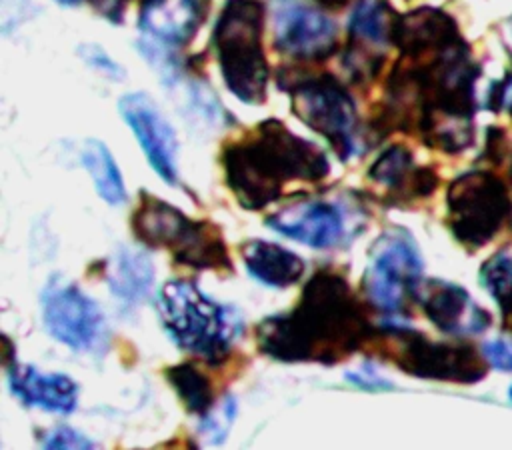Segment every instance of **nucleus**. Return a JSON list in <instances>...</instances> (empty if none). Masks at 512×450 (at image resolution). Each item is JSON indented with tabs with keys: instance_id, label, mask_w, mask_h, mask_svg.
I'll use <instances>...</instances> for the list:
<instances>
[{
	"instance_id": "dca6fc26",
	"label": "nucleus",
	"mask_w": 512,
	"mask_h": 450,
	"mask_svg": "<svg viewBox=\"0 0 512 450\" xmlns=\"http://www.w3.org/2000/svg\"><path fill=\"white\" fill-rule=\"evenodd\" d=\"M10 392L30 408L70 414L78 404V384L60 372H38L34 366L4 360Z\"/></svg>"
},
{
	"instance_id": "9b49d317",
	"label": "nucleus",
	"mask_w": 512,
	"mask_h": 450,
	"mask_svg": "<svg viewBox=\"0 0 512 450\" xmlns=\"http://www.w3.org/2000/svg\"><path fill=\"white\" fill-rule=\"evenodd\" d=\"M358 224V220L352 222L350 208L332 198H304L266 218V226L274 232L318 250L338 248L350 238L354 240L358 230L352 226Z\"/></svg>"
},
{
	"instance_id": "ddd939ff",
	"label": "nucleus",
	"mask_w": 512,
	"mask_h": 450,
	"mask_svg": "<svg viewBox=\"0 0 512 450\" xmlns=\"http://www.w3.org/2000/svg\"><path fill=\"white\" fill-rule=\"evenodd\" d=\"M118 110L134 132L152 170L170 186L178 184V140L170 122L144 92L120 98Z\"/></svg>"
},
{
	"instance_id": "7c9ffc66",
	"label": "nucleus",
	"mask_w": 512,
	"mask_h": 450,
	"mask_svg": "<svg viewBox=\"0 0 512 450\" xmlns=\"http://www.w3.org/2000/svg\"><path fill=\"white\" fill-rule=\"evenodd\" d=\"M88 2L106 20H110L114 24H120L124 20V10H126L128 0H88Z\"/></svg>"
},
{
	"instance_id": "cd10ccee",
	"label": "nucleus",
	"mask_w": 512,
	"mask_h": 450,
	"mask_svg": "<svg viewBox=\"0 0 512 450\" xmlns=\"http://www.w3.org/2000/svg\"><path fill=\"white\" fill-rule=\"evenodd\" d=\"M488 364L500 372H512V348L502 340H490L482 346Z\"/></svg>"
},
{
	"instance_id": "20e7f679",
	"label": "nucleus",
	"mask_w": 512,
	"mask_h": 450,
	"mask_svg": "<svg viewBox=\"0 0 512 450\" xmlns=\"http://www.w3.org/2000/svg\"><path fill=\"white\" fill-rule=\"evenodd\" d=\"M130 228L148 248H164L180 266L196 272H232V260L220 226L210 220H192L170 202L142 190L132 212Z\"/></svg>"
},
{
	"instance_id": "473e14b6",
	"label": "nucleus",
	"mask_w": 512,
	"mask_h": 450,
	"mask_svg": "<svg viewBox=\"0 0 512 450\" xmlns=\"http://www.w3.org/2000/svg\"><path fill=\"white\" fill-rule=\"evenodd\" d=\"M60 4H66V6H74V4H78L80 0H58Z\"/></svg>"
},
{
	"instance_id": "412c9836",
	"label": "nucleus",
	"mask_w": 512,
	"mask_h": 450,
	"mask_svg": "<svg viewBox=\"0 0 512 450\" xmlns=\"http://www.w3.org/2000/svg\"><path fill=\"white\" fill-rule=\"evenodd\" d=\"M396 12L390 8L388 0H360L350 16V44L376 50L392 42V28Z\"/></svg>"
},
{
	"instance_id": "c85d7f7f",
	"label": "nucleus",
	"mask_w": 512,
	"mask_h": 450,
	"mask_svg": "<svg viewBox=\"0 0 512 450\" xmlns=\"http://www.w3.org/2000/svg\"><path fill=\"white\" fill-rule=\"evenodd\" d=\"M506 152V132L502 128L490 126L486 130V160L492 164H500Z\"/></svg>"
},
{
	"instance_id": "7ed1b4c3",
	"label": "nucleus",
	"mask_w": 512,
	"mask_h": 450,
	"mask_svg": "<svg viewBox=\"0 0 512 450\" xmlns=\"http://www.w3.org/2000/svg\"><path fill=\"white\" fill-rule=\"evenodd\" d=\"M158 314L176 346L218 366L242 336V316L234 306L208 298L194 282L168 280L158 294Z\"/></svg>"
},
{
	"instance_id": "39448f33",
	"label": "nucleus",
	"mask_w": 512,
	"mask_h": 450,
	"mask_svg": "<svg viewBox=\"0 0 512 450\" xmlns=\"http://www.w3.org/2000/svg\"><path fill=\"white\" fill-rule=\"evenodd\" d=\"M264 4L226 0L212 32V46L228 90L246 104L266 100L268 64L262 48Z\"/></svg>"
},
{
	"instance_id": "4be33fe9",
	"label": "nucleus",
	"mask_w": 512,
	"mask_h": 450,
	"mask_svg": "<svg viewBox=\"0 0 512 450\" xmlns=\"http://www.w3.org/2000/svg\"><path fill=\"white\" fill-rule=\"evenodd\" d=\"M82 164L88 170L96 192L112 206L126 202V186L112 152L104 142L88 138L82 146Z\"/></svg>"
},
{
	"instance_id": "2eb2a0df",
	"label": "nucleus",
	"mask_w": 512,
	"mask_h": 450,
	"mask_svg": "<svg viewBox=\"0 0 512 450\" xmlns=\"http://www.w3.org/2000/svg\"><path fill=\"white\" fill-rule=\"evenodd\" d=\"M368 178L386 192L382 202L398 208L432 196L440 182L434 168L414 164L404 144L388 146L368 168Z\"/></svg>"
},
{
	"instance_id": "4468645a",
	"label": "nucleus",
	"mask_w": 512,
	"mask_h": 450,
	"mask_svg": "<svg viewBox=\"0 0 512 450\" xmlns=\"http://www.w3.org/2000/svg\"><path fill=\"white\" fill-rule=\"evenodd\" d=\"M416 302L438 330L452 336L480 334L492 324L490 314L472 300L466 288L454 282L422 280Z\"/></svg>"
},
{
	"instance_id": "72a5a7b5",
	"label": "nucleus",
	"mask_w": 512,
	"mask_h": 450,
	"mask_svg": "<svg viewBox=\"0 0 512 450\" xmlns=\"http://www.w3.org/2000/svg\"><path fill=\"white\" fill-rule=\"evenodd\" d=\"M508 398H510V402H512V386L508 388Z\"/></svg>"
},
{
	"instance_id": "6e6552de",
	"label": "nucleus",
	"mask_w": 512,
	"mask_h": 450,
	"mask_svg": "<svg viewBox=\"0 0 512 450\" xmlns=\"http://www.w3.org/2000/svg\"><path fill=\"white\" fill-rule=\"evenodd\" d=\"M512 222V200L502 178L488 170L456 176L446 190V224L468 250L482 248Z\"/></svg>"
},
{
	"instance_id": "423d86ee",
	"label": "nucleus",
	"mask_w": 512,
	"mask_h": 450,
	"mask_svg": "<svg viewBox=\"0 0 512 450\" xmlns=\"http://www.w3.org/2000/svg\"><path fill=\"white\" fill-rule=\"evenodd\" d=\"M366 350L392 362L398 370L424 380L474 384L488 372V360L474 346L434 342L422 332L400 324L376 328Z\"/></svg>"
},
{
	"instance_id": "aec40b11",
	"label": "nucleus",
	"mask_w": 512,
	"mask_h": 450,
	"mask_svg": "<svg viewBox=\"0 0 512 450\" xmlns=\"http://www.w3.org/2000/svg\"><path fill=\"white\" fill-rule=\"evenodd\" d=\"M248 274L272 288L296 284L306 270V262L292 250L262 238H250L240 246Z\"/></svg>"
},
{
	"instance_id": "a211bd4d",
	"label": "nucleus",
	"mask_w": 512,
	"mask_h": 450,
	"mask_svg": "<svg viewBox=\"0 0 512 450\" xmlns=\"http://www.w3.org/2000/svg\"><path fill=\"white\" fill-rule=\"evenodd\" d=\"M462 42L456 20L444 10L422 6L398 14L392 28V44L404 56H420Z\"/></svg>"
},
{
	"instance_id": "f8f14e48",
	"label": "nucleus",
	"mask_w": 512,
	"mask_h": 450,
	"mask_svg": "<svg viewBox=\"0 0 512 450\" xmlns=\"http://www.w3.org/2000/svg\"><path fill=\"white\" fill-rule=\"evenodd\" d=\"M274 48L294 60L320 62L338 48V28L320 10L300 0H274Z\"/></svg>"
},
{
	"instance_id": "5701e85b",
	"label": "nucleus",
	"mask_w": 512,
	"mask_h": 450,
	"mask_svg": "<svg viewBox=\"0 0 512 450\" xmlns=\"http://www.w3.org/2000/svg\"><path fill=\"white\" fill-rule=\"evenodd\" d=\"M164 376L188 414L202 418L214 406L210 378L196 364L184 362L170 366L164 370Z\"/></svg>"
},
{
	"instance_id": "bb28decb",
	"label": "nucleus",
	"mask_w": 512,
	"mask_h": 450,
	"mask_svg": "<svg viewBox=\"0 0 512 450\" xmlns=\"http://www.w3.org/2000/svg\"><path fill=\"white\" fill-rule=\"evenodd\" d=\"M486 104L492 112H506L512 118V70L504 80L492 84Z\"/></svg>"
},
{
	"instance_id": "f704fd0d",
	"label": "nucleus",
	"mask_w": 512,
	"mask_h": 450,
	"mask_svg": "<svg viewBox=\"0 0 512 450\" xmlns=\"http://www.w3.org/2000/svg\"><path fill=\"white\" fill-rule=\"evenodd\" d=\"M510 176H512V168H510Z\"/></svg>"
},
{
	"instance_id": "6ab92c4d",
	"label": "nucleus",
	"mask_w": 512,
	"mask_h": 450,
	"mask_svg": "<svg viewBox=\"0 0 512 450\" xmlns=\"http://www.w3.org/2000/svg\"><path fill=\"white\" fill-rule=\"evenodd\" d=\"M104 278L110 292L126 306L144 302L154 284V264L148 252L122 244L104 262Z\"/></svg>"
},
{
	"instance_id": "1a4fd4ad",
	"label": "nucleus",
	"mask_w": 512,
	"mask_h": 450,
	"mask_svg": "<svg viewBox=\"0 0 512 450\" xmlns=\"http://www.w3.org/2000/svg\"><path fill=\"white\" fill-rule=\"evenodd\" d=\"M424 262L414 236L404 228L382 232L368 250L362 292L372 308L400 316L416 302Z\"/></svg>"
},
{
	"instance_id": "9d476101",
	"label": "nucleus",
	"mask_w": 512,
	"mask_h": 450,
	"mask_svg": "<svg viewBox=\"0 0 512 450\" xmlns=\"http://www.w3.org/2000/svg\"><path fill=\"white\" fill-rule=\"evenodd\" d=\"M40 308L52 338L76 352L104 354L110 332L100 306L72 280L54 274L40 292Z\"/></svg>"
},
{
	"instance_id": "0eeeda50",
	"label": "nucleus",
	"mask_w": 512,
	"mask_h": 450,
	"mask_svg": "<svg viewBox=\"0 0 512 450\" xmlns=\"http://www.w3.org/2000/svg\"><path fill=\"white\" fill-rule=\"evenodd\" d=\"M282 90L290 94L292 114L320 134L342 162L360 154L358 112L346 86L332 74H304L300 78L278 76Z\"/></svg>"
},
{
	"instance_id": "f3484780",
	"label": "nucleus",
	"mask_w": 512,
	"mask_h": 450,
	"mask_svg": "<svg viewBox=\"0 0 512 450\" xmlns=\"http://www.w3.org/2000/svg\"><path fill=\"white\" fill-rule=\"evenodd\" d=\"M210 0H142L140 30L162 46H184L206 20Z\"/></svg>"
},
{
	"instance_id": "f03ea898",
	"label": "nucleus",
	"mask_w": 512,
	"mask_h": 450,
	"mask_svg": "<svg viewBox=\"0 0 512 450\" xmlns=\"http://www.w3.org/2000/svg\"><path fill=\"white\" fill-rule=\"evenodd\" d=\"M220 164L226 186L246 210H262L276 202L288 184L320 182L330 172L324 150L276 118L222 146Z\"/></svg>"
},
{
	"instance_id": "f257e3e1",
	"label": "nucleus",
	"mask_w": 512,
	"mask_h": 450,
	"mask_svg": "<svg viewBox=\"0 0 512 450\" xmlns=\"http://www.w3.org/2000/svg\"><path fill=\"white\" fill-rule=\"evenodd\" d=\"M376 328L346 276L322 268L304 284L298 304L256 326L262 354L280 362L336 364L368 346Z\"/></svg>"
},
{
	"instance_id": "393cba45",
	"label": "nucleus",
	"mask_w": 512,
	"mask_h": 450,
	"mask_svg": "<svg viewBox=\"0 0 512 450\" xmlns=\"http://www.w3.org/2000/svg\"><path fill=\"white\" fill-rule=\"evenodd\" d=\"M236 412H238V404L236 398L226 394L220 398V402H216L202 418H200V426L198 432L202 436L204 442L220 446L222 442H226L228 432L236 420Z\"/></svg>"
},
{
	"instance_id": "c756f323",
	"label": "nucleus",
	"mask_w": 512,
	"mask_h": 450,
	"mask_svg": "<svg viewBox=\"0 0 512 450\" xmlns=\"http://www.w3.org/2000/svg\"><path fill=\"white\" fill-rule=\"evenodd\" d=\"M82 56L86 58L88 64H92V66L104 70L106 74H110V76H114V78H120V76H122V70H120V68L114 64V60H110L98 46H86V48H82Z\"/></svg>"
},
{
	"instance_id": "2f4dec72",
	"label": "nucleus",
	"mask_w": 512,
	"mask_h": 450,
	"mask_svg": "<svg viewBox=\"0 0 512 450\" xmlns=\"http://www.w3.org/2000/svg\"><path fill=\"white\" fill-rule=\"evenodd\" d=\"M314 2H318L320 6H324V8H328V10H340V8H344L346 4H350L352 0H314Z\"/></svg>"
},
{
	"instance_id": "b1692460",
	"label": "nucleus",
	"mask_w": 512,
	"mask_h": 450,
	"mask_svg": "<svg viewBox=\"0 0 512 450\" xmlns=\"http://www.w3.org/2000/svg\"><path fill=\"white\" fill-rule=\"evenodd\" d=\"M480 282L500 308L502 328L512 334V242L482 264Z\"/></svg>"
},
{
	"instance_id": "a878e982",
	"label": "nucleus",
	"mask_w": 512,
	"mask_h": 450,
	"mask_svg": "<svg viewBox=\"0 0 512 450\" xmlns=\"http://www.w3.org/2000/svg\"><path fill=\"white\" fill-rule=\"evenodd\" d=\"M42 448L48 450H70V448H84L90 450L94 448V442L90 438H86L84 434L76 432L70 426H58L54 430H50L44 440H42Z\"/></svg>"
}]
</instances>
